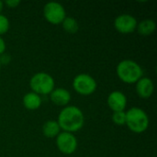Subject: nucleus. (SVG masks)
Here are the masks:
<instances>
[{"label": "nucleus", "instance_id": "nucleus-16", "mask_svg": "<svg viewBox=\"0 0 157 157\" xmlns=\"http://www.w3.org/2000/svg\"><path fill=\"white\" fill-rule=\"evenodd\" d=\"M112 121L119 126L125 125L126 123V112L125 111H118L113 112L112 114Z\"/></svg>", "mask_w": 157, "mask_h": 157}, {"label": "nucleus", "instance_id": "nucleus-18", "mask_svg": "<svg viewBox=\"0 0 157 157\" xmlns=\"http://www.w3.org/2000/svg\"><path fill=\"white\" fill-rule=\"evenodd\" d=\"M5 4L8 7H10V8H15V7H17V6H19L20 1L19 0H7V1L5 2Z\"/></svg>", "mask_w": 157, "mask_h": 157}, {"label": "nucleus", "instance_id": "nucleus-12", "mask_svg": "<svg viewBox=\"0 0 157 157\" xmlns=\"http://www.w3.org/2000/svg\"><path fill=\"white\" fill-rule=\"evenodd\" d=\"M22 102H23V106L27 109L36 110L41 105V98L40 95H38L34 92H29V93H27L23 97Z\"/></svg>", "mask_w": 157, "mask_h": 157}, {"label": "nucleus", "instance_id": "nucleus-15", "mask_svg": "<svg viewBox=\"0 0 157 157\" xmlns=\"http://www.w3.org/2000/svg\"><path fill=\"white\" fill-rule=\"evenodd\" d=\"M62 25L64 31H66L67 33H75L79 29L78 22L76 21L75 18L72 17H66L62 22Z\"/></svg>", "mask_w": 157, "mask_h": 157}, {"label": "nucleus", "instance_id": "nucleus-1", "mask_svg": "<svg viewBox=\"0 0 157 157\" xmlns=\"http://www.w3.org/2000/svg\"><path fill=\"white\" fill-rule=\"evenodd\" d=\"M57 122L61 130L73 133L83 128L85 116L79 108L75 106H66L59 113Z\"/></svg>", "mask_w": 157, "mask_h": 157}, {"label": "nucleus", "instance_id": "nucleus-3", "mask_svg": "<svg viewBox=\"0 0 157 157\" xmlns=\"http://www.w3.org/2000/svg\"><path fill=\"white\" fill-rule=\"evenodd\" d=\"M149 118L147 113L140 108H132L126 111L125 125L135 133H143L149 127Z\"/></svg>", "mask_w": 157, "mask_h": 157}, {"label": "nucleus", "instance_id": "nucleus-6", "mask_svg": "<svg viewBox=\"0 0 157 157\" xmlns=\"http://www.w3.org/2000/svg\"><path fill=\"white\" fill-rule=\"evenodd\" d=\"M45 19L52 25H60L66 17V12L63 5L58 2H49L43 7Z\"/></svg>", "mask_w": 157, "mask_h": 157}, {"label": "nucleus", "instance_id": "nucleus-5", "mask_svg": "<svg viewBox=\"0 0 157 157\" xmlns=\"http://www.w3.org/2000/svg\"><path fill=\"white\" fill-rule=\"evenodd\" d=\"M98 87L97 81L87 74H79L73 80L74 90L82 96L92 95Z\"/></svg>", "mask_w": 157, "mask_h": 157}, {"label": "nucleus", "instance_id": "nucleus-7", "mask_svg": "<svg viewBox=\"0 0 157 157\" xmlns=\"http://www.w3.org/2000/svg\"><path fill=\"white\" fill-rule=\"evenodd\" d=\"M56 145L63 155H72L77 149V140L73 133L63 132L56 137Z\"/></svg>", "mask_w": 157, "mask_h": 157}, {"label": "nucleus", "instance_id": "nucleus-9", "mask_svg": "<svg viewBox=\"0 0 157 157\" xmlns=\"http://www.w3.org/2000/svg\"><path fill=\"white\" fill-rule=\"evenodd\" d=\"M107 102L113 112L124 111L127 106V98L121 91H113L108 96Z\"/></svg>", "mask_w": 157, "mask_h": 157}, {"label": "nucleus", "instance_id": "nucleus-11", "mask_svg": "<svg viewBox=\"0 0 157 157\" xmlns=\"http://www.w3.org/2000/svg\"><path fill=\"white\" fill-rule=\"evenodd\" d=\"M50 98L52 102L57 106H67L71 100V94L67 89L59 87L52 91L50 94Z\"/></svg>", "mask_w": 157, "mask_h": 157}, {"label": "nucleus", "instance_id": "nucleus-21", "mask_svg": "<svg viewBox=\"0 0 157 157\" xmlns=\"http://www.w3.org/2000/svg\"><path fill=\"white\" fill-rule=\"evenodd\" d=\"M0 69H1V63H0Z\"/></svg>", "mask_w": 157, "mask_h": 157}, {"label": "nucleus", "instance_id": "nucleus-17", "mask_svg": "<svg viewBox=\"0 0 157 157\" xmlns=\"http://www.w3.org/2000/svg\"><path fill=\"white\" fill-rule=\"evenodd\" d=\"M9 26L10 24L8 18L6 16L0 14V35L6 33L9 29Z\"/></svg>", "mask_w": 157, "mask_h": 157}, {"label": "nucleus", "instance_id": "nucleus-2", "mask_svg": "<svg viewBox=\"0 0 157 157\" xmlns=\"http://www.w3.org/2000/svg\"><path fill=\"white\" fill-rule=\"evenodd\" d=\"M118 77L125 84H136L143 77V69L136 62L126 59L120 62L116 68Z\"/></svg>", "mask_w": 157, "mask_h": 157}, {"label": "nucleus", "instance_id": "nucleus-10", "mask_svg": "<svg viewBox=\"0 0 157 157\" xmlns=\"http://www.w3.org/2000/svg\"><path fill=\"white\" fill-rule=\"evenodd\" d=\"M154 83L149 77H142L136 83V92L141 98H149L154 93Z\"/></svg>", "mask_w": 157, "mask_h": 157}, {"label": "nucleus", "instance_id": "nucleus-20", "mask_svg": "<svg viewBox=\"0 0 157 157\" xmlns=\"http://www.w3.org/2000/svg\"><path fill=\"white\" fill-rule=\"evenodd\" d=\"M3 6H4V3H3L2 1H0V12H1L2 9H3Z\"/></svg>", "mask_w": 157, "mask_h": 157}, {"label": "nucleus", "instance_id": "nucleus-4", "mask_svg": "<svg viewBox=\"0 0 157 157\" xmlns=\"http://www.w3.org/2000/svg\"><path fill=\"white\" fill-rule=\"evenodd\" d=\"M55 82L53 77L44 72L35 74L29 80L31 92L38 95H49L54 89Z\"/></svg>", "mask_w": 157, "mask_h": 157}, {"label": "nucleus", "instance_id": "nucleus-8", "mask_svg": "<svg viewBox=\"0 0 157 157\" xmlns=\"http://www.w3.org/2000/svg\"><path fill=\"white\" fill-rule=\"evenodd\" d=\"M137 19L130 14H121L114 20L116 30L122 34L132 33L137 28Z\"/></svg>", "mask_w": 157, "mask_h": 157}, {"label": "nucleus", "instance_id": "nucleus-14", "mask_svg": "<svg viewBox=\"0 0 157 157\" xmlns=\"http://www.w3.org/2000/svg\"><path fill=\"white\" fill-rule=\"evenodd\" d=\"M156 24L153 19H144L137 24L136 29L142 36H148L155 32Z\"/></svg>", "mask_w": 157, "mask_h": 157}, {"label": "nucleus", "instance_id": "nucleus-13", "mask_svg": "<svg viewBox=\"0 0 157 157\" xmlns=\"http://www.w3.org/2000/svg\"><path fill=\"white\" fill-rule=\"evenodd\" d=\"M42 132L47 138H54L61 132V128L56 121H48L42 126Z\"/></svg>", "mask_w": 157, "mask_h": 157}, {"label": "nucleus", "instance_id": "nucleus-19", "mask_svg": "<svg viewBox=\"0 0 157 157\" xmlns=\"http://www.w3.org/2000/svg\"><path fill=\"white\" fill-rule=\"evenodd\" d=\"M6 42H5V40H4V39H3L2 37H0V55L4 54V52H5V51H6Z\"/></svg>", "mask_w": 157, "mask_h": 157}]
</instances>
